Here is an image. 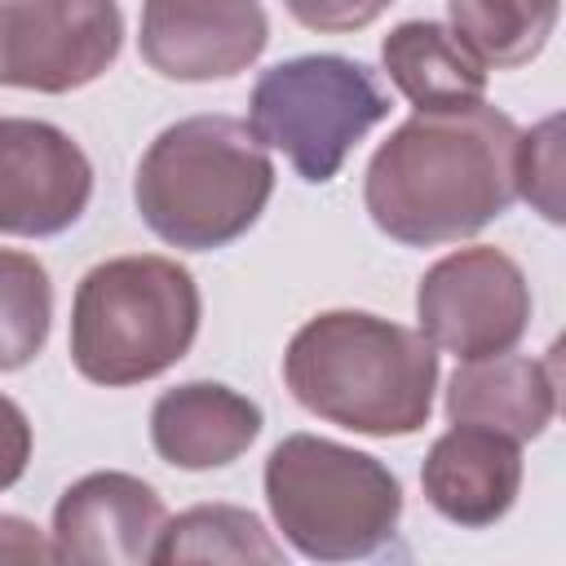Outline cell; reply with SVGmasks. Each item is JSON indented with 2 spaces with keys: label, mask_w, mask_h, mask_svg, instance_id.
Wrapping results in <instances>:
<instances>
[{
  "label": "cell",
  "mask_w": 566,
  "mask_h": 566,
  "mask_svg": "<svg viewBox=\"0 0 566 566\" xmlns=\"http://www.w3.org/2000/svg\"><path fill=\"white\" fill-rule=\"evenodd\" d=\"M517 133L486 102L416 111L367 159V217L407 248L473 239L517 199Z\"/></svg>",
  "instance_id": "cell-1"
},
{
  "label": "cell",
  "mask_w": 566,
  "mask_h": 566,
  "mask_svg": "<svg viewBox=\"0 0 566 566\" xmlns=\"http://www.w3.org/2000/svg\"><path fill=\"white\" fill-rule=\"evenodd\" d=\"M287 394L318 420L363 438H411L429 424L438 349L367 310H323L283 354Z\"/></svg>",
  "instance_id": "cell-2"
},
{
  "label": "cell",
  "mask_w": 566,
  "mask_h": 566,
  "mask_svg": "<svg viewBox=\"0 0 566 566\" xmlns=\"http://www.w3.org/2000/svg\"><path fill=\"white\" fill-rule=\"evenodd\" d=\"M274 195V164L248 119L186 115L142 155L133 177L137 217L155 239L212 252L243 239Z\"/></svg>",
  "instance_id": "cell-3"
},
{
  "label": "cell",
  "mask_w": 566,
  "mask_h": 566,
  "mask_svg": "<svg viewBox=\"0 0 566 566\" xmlns=\"http://www.w3.org/2000/svg\"><path fill=\"white\" fill-rule=\"evenodd\" d=\"M195 274L155 252L93 265L71 301V363L84 380L124 389L177 367L199 336Z\"/></svg>",
  "instance_id": "cell-4"
},
{
  "label": "cell",
  "mask_w": 566,
  "mask_h": 566,
  "mask_svg": "<svg viewBox=\"0 0 566 566\" xmlns=\"http://www.w3.org/2000/svg\"><path fill=\"white\" fill-rule=\"evenodd\" d=\"M261 482L274 526L310 562H358L398 535L402 482L367 451L287 433L265 455Z\"/></svg>",
  "instance_id": "cell-5"
},
{
  "label": "cell",
  "mask_w": 566,
  "mask_h": 566,
  "mask_svg": "<svg viewBox=\"0 0 566 566\" xmlns=\"http://www.w3.org/2000/svg\"><path fill=\"white\" fill-rule=\"evenodd\" d=\"M389 115L376 71L345 53H301L256 75L248 128L261 146L283 150L301 181L323 186L345 155Z\"/></svg>",
  "instance_id": "cell-6"
},
{
  "label": "cell",
  "mask_w": 566,
  "mask_h": 566,
  "mask_svg": "<svg viewBox=\"0 0 566 566\" xmlns=\"http://www.w3.org/2000/svg\"><path fill=\"white\" fill-rule=\"evenodd\" d=\"M420 336L460 363L513 349L531 327V283L500 248H455L416 287Z\"/></svg>",
  "instance_id": "cell-7"
},
{
  "label": "cell",
  "mask_w": 566,
  "mask_h": 566,
  "mask_svg": "<svg viewBox=\"0 0 566 566\" xmlns=\"http://www.w3.org/2000/svg\"><path fill=\"white\" fill-rule=\"evenodd\" d=\"M119 44L115 0H0V88H88L115 66Z\"/></svg>",
  "instance_id": "cell-8"
},
{
  "label": "cell",
  "mask_w": 566,
  "mask_h": 566,
  "mask_svg": "<svg viewBox=\"0 0 566 566\" xmlns=\"http://www.w3.org/2000/svg\"><path fill=\"white\" fill-rule=\"evenodd\" d=\"M93 199V164L71 133L44 119L0 115V234L53 239Z\"/></svg>",
  "instance_id": "cell-9"
},
{
  "label": "cell",
  "mask_w": 566,
  "mask_h": 566,
  "mask_svg": "<svg viewBox=\"0 0 566 566\" xmlns=\"http://www.w3.org/2000/svg\"><path fill=\"white\" fill-rule=\"evenodd\" d=\"M270 44L261 0H142V62L181 84L230 80Z\"/></svg>",
  "instance_id": "cell-10"
},
{
  "label": "cell",
  "mask_w": 566,
  "mask_h": 566,
  "mask_svg": "<svg viewBox=\"0 0 566 566\" xmlns=\"http://www.w3.org/2000/svg\"><path fill=\"white\" fill-rule=\"evenodd\" d=\"M168 513L150 482L102 469L71 482L53 504V553L80 566H146Z\"/></svg>",
  "instance_id": "cell-11"
},
{
  "label": "cell",
  "mask_w": 566,
  "mask_h": 566,
  "mask_svg": "<svg viewBox=\"0 0 566 566\" xmlns=\"http://www.w3.org/2000/svg\"><path fill=\"white\" fill-rule=\"evenodd\" d=\"M424 500L464 531L495 526L522 491V442L486 424H451L420 464Z\"/></svg>",
  "instance_id": "cell-12"
},
{
  "label": "cell",
  "mask_w": 566,
  "mask_h": 566,
  "mask_svg": "<svg viewBox=\"0 0 566 566\" xmlns=\"http://www.w3.org/2000/svg\"><path fill=\"white\" fill-rule=\"evenodd\" d=\"M261 407L221 385V380H186L164 389L150 407V447L164 464L203 473L234 464L261 433Z\"/></svg>",
  "instance_id": "cell-13"
},
{
  "label": "cell",
  "mask_w": 566,
  "mask_h": 566,
  "mask_svg": "<svg viewBox=\"0 0 566 566\" xmlns=\"http://www.w3.org/2000/svg\"><path fill=\"white\" fill-rule=\"evenodd\" d=\"M442 407L451 424H486L517 442H531L557 416V358H526L504 349L460 363L447 380Z\"/></svg>",
  "instance_id": "cell-14"
},
{
  "label": "cell",
  "mask_w": 566,
  "mask_h": 566,
  "mask_svg": "<svg viewBox=\"0 0 566 566\" xmlns=\"http://www.w3.org/2000/svg\"><path fill=\"white\" fill-rule=\"evenodd\" d=\"M380 66L416 111H464L486 97V66L451 27L429 18L398 22L380 40Z\"/></svg>",
  "instance_id": "cell-15"
},
{
  "label": "cell",
  "mask_w": 566,
  "mask_h": 566,
  "mask_svg": "<svg viewBox=\"0 0 566 566\" xmlns=\"http://www.w3.org/2000/svg\"><path fill=\"white\" fill-rule=\"evenodd\" d=\"M451 31L464 49L491 71L526 66L544 53L548 35L557 31L562 4L557 0H447Z\"/></svg>",
  "instance_id": "cell-16"
},
{
  "label": "cell",
  "mask_w": 566,
  "mask_h": 566,
  "mask_svg": "<svg viewBox=\"0 0 566 566\" xmlns=\"http://www.w3.org/2000/svg\"><path fill=\"white\" fill-rule=\"evenodd\" d=\"M159 566L177 562H283V544L261 526L252 509L239 504H195L164 522L159 544H155Z\"/></svg>",
  "instance_id": "cell-17"
},
{
  "label": "cell",
  "mask_w": 566,
  "mask_h": 566,
  "mask_svg": "<svg viewBox=\"0 0 566 566\" xmlns=\"http://www.w3.org/2000/svg\"><path fill=\"white\" fill-rule=\"evenodd\" d=\"M53 323V283L44 261L0 248V371H22L40 358Z\"/></svg>",
  "instance_id": "cell-18"
},
{
  "label": "cell",
  "mask_w": 566,
  "mask_h": 566,
  "mask_svg": "<svg viewBox=\"0 0 566 566\" xmlns=\"http://www.w3.org/2000/svg\"><path fill=\"white\" fill-rule=\"evenodd\" d=\"M562 119L548 115L531 133H517V195L535 203L553 226L562 221Z\"/></svg>",
  "instance_id": "cell-19"
},
{
  "label": "cell",
  "mask_w": 566,
  "mask_h": 566,
  "mask_svg": "<svg viewBox=\"0 0 566 566\" xmlns=\"http://www.w3.org/2000/svg\"><path fill=\"white\" fill-rule=\"evenodd\" d=\"M394 0H283V9L323 35H345V31H363L371 27Z\"/></svg>",
  "instance_id": "cell-20"
},
{
  "label": "cell",
  "mask_w": 566,
  "mask_h": 566,
  "mask_svg": "<svg viewBox=\"0 0 566 566\" xmlns=\"http://www.w3.org/2000/svg\"><path fill=\"white\" fill-rule=\"evenodd\" d=\"M31 464V420L27 411L0 394V491H9Z\"/></svg>",
  "instance_id": "cell-21"
},
{
  "label": "cell",
  "mask_w": 566,
  "mask_h": 566,
  "mask_svg": "<svg viewBox=\"0 0 566 566\" xmlns=\"http://www.w3.org/2000/svg\"><path fill=\"white\" fill-rule=\"evenodd\" d=\"M0 562H57V553H53V539H44L35 522L0 513Z\"/></svg>",
  "instance_id": "cell-22"
}]
</instances>
